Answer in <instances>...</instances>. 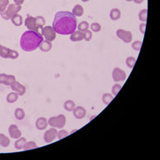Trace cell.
Returning <instances> with one entry per match:
<instances>
[{
    "mask_svg": "<svg viewBox=\"0 0 160 160\" xmlns=\"http://www.w3.org/2000/svg\"><path fill=\"white\" fill-rule=\"evenodd\" d=\"M56 34L62 36L70 35L75 31H77L78 21L77 17L71 12L68 11H60L54 15L53 26Z\"/></svg>",
    "mask_w": 160,
    "mask_h": 160,
    "instance_id": "obj_1",
    "label": "cell"
},
{
    "mask_svg": "<svg viewBox=\"0 0 160 160\" xmlns=\"http://www.w3.org/2000/svg\"><path fill=\"white\" fill-rule=\"evenodd\" d=\"M43 40V36L38 31L28 30L21 35L20 45L24 52H33L39 47Z\"/></svg>",
    "mask_w": 160,
    "mask_h": 160,
    "instance_id": "obj_2",
    "label": "cell"
},
{
    "mask_svg": "<svg viewBox=\"0 0 160 160\" xmlns=\"http://www.w3.org/2000/svg\"><path fill=\"white\" fill-rule=\"evenodd\" d=\"M47 122H48V125H50L51 127L62 129L66 125V117L63 114H60L55 117H50L49 119H47Z\"/></svg>",
    "mask_w": 160,
    "mask_h": 160,
    "instance_id": "obj_3",
    "label": "cell"
},
{
    "mask_svg": "<svg viewBox=\"0 0 160 160\" xmlns=\"http://www.w3.org/2000/svg\"><path fill=\"white\" fill-rule=\"evenodd\" d=\"M43 37H45V40L53 42L54 40H55L56 38V32L54 30L53 27L51 26H45L42 28V34H41Z\"/></svg>",
    "mask_w": 160,
    "mask_h": 160,
    "instance_id": "obj_4",
    "label": "cell"
},
{
    "mask_svg": "<svg viewBox=\"0 0 160 160\" xmlns=\"http://www.w3.org/2000/svg\"><path fill=\"white\" fill-rule=\"evenodd\" d=\"M116 34H117V37L119 39H121L124 43L128 44L133 41V34L131 31H125L123 29H118L116 32Z\"/></svg>",
    "mask_w": 160,
    "mask_h": 160,
    "instance_id": "obj_5",
    "label": "cell"
},
{
    "mask_svg": "<svg viewBox=\"0 0 160 160\" xmlns=\"http://www.w3.org/2000/svg\"><path fill=\"white\" fill-rule=\"evenodd\" d=\"M112 78L115 82H124L126 79L125 71L120 68H115L112 70Z\"/></svg>",
    "mask_w": 160,
    "mask_h": 160,
    "instance_id": "obj_6",
    "label": "cell"
},
{
    "mask_svg": "<svg viewBox=\"0 0 160 160\" xmlns=\"http://www.w3.org/2000/svg\"><path fill=\"white\" fill-rule=\"evenodd\" d=\"M57 129L54 127H52L48 129L44 134V141L46 142V143H51L53 142L56 138H57Z\"/></svg>",
    "mask_w": 160,
    "mask_h": 160,
    "instance_id": "obj_7",
    "label": "cell"
},
{
    "mask_svg": "<svg viewBox=\"0 0 160 160\" xmlns=\"http://www.w3.org/2000/svg\"><path fill=\"white\" fill-rule=\"evenodd\" d=\"M10 87L13 92H16L18 93L19 96H23L26 93V87L21 83H19L18 81H14L13 83H12Z\"/></svg>",
    "mask_w": 160,
    "mask_h": 160,
    "instance_id": "obj_8",
    "label": "cell"
},
{
    "mask_svg": "<svg viewBox=\"0 0 160 160\" xmlns=\"http://www.w3.org/2000/svg\"><path fill=\"white\" fill-rule=\"evenodd\" d=\"M24 24L27 29H29L30 31H38V28H37V24H36V18L31 16V15H28L27 18L25 19Z\"/></svg>",
    "mask_w": 160,
    "mask_h": 160,
    "instance_id": "obj_9",
    "label": "cell"
},
{
    "mask_svg": "<svg viewBox=\"0 0 160 160\" xmlns=\"http://www.w3.org/2000/svg\"><path fill=\"white\" fill-rule=\"evenodd\" d=\"M8 133H9L10 137L12 139L17 140L20 137H21V132L20 131L16 125H11L8 128Z\"/></svg>",
    "mask_w": 160,
    "mask_h": 160,
    "instance_id": "obj_10",
    "label": "cell"
},
{
    "mask_svg": "<svg viewBox=\"0 0 160 160\" xmlns=\"http://www.w3.org/2000/svg\"><path fill=\"white\" fill-rule=\"evenodd\" d=\"M72 112H73L74 117L77 119H83L86 115V109L84 107H82V106H76V108Z\"/></svg>",
    "mask_w": 160,
    "mask_h": 160,
    "instance_id": "obj_11",
    "label": "cell"
},
{
    "mask_svg": "<svg viewBox=\"0 0 160 160\" xmlns=\"http://www.w3.org/2000/svg\"><path fill=\"white\" fill-rule=\"evenodd\" d=\"M48 126V122L45 117H38L36 121V128L39 131H42L47 128Z\"/></svg>",
    "mask_w": 160,
    "mask_h": 160,
    "instance_id": "obj_12",
    "label": "cell"
},
{
    "mask_svg": "<svg viewBox=\"0 0 160 160\" xmlns=\"http://www.w3.org/2000/svg\"><path fill=\"white\" fill-rule=\"evenodd\" d=\"M21 10V6H18V5H16V4H14V3L9 5L8 7L6 8V12L10 14L11 17H12L14 14H17Z\"/></svg>",
    "mask_w": 160,
    "mask_h": 160,
    "instance_id": "obj_13",
    "label": "cell"
},
{
    "mask_svg": "<svg viewBox=\"0 0 160 160\" xmlns=\"http://www.w3.org/2000/svg\"><path fill=\"white\" fill-rule=\"evenodd\" d=\"M41 52H44V53H47V52H50L52 48H53V45H52V42L50 41H47V40H43L39 47H38Z\"/></svg>",
    "mask_w": 160,
    "mask_h": 160,
    "instance_id": "obj_14",
    "label": "cell"
},
{
    "mask_svg": "<svg viewBox=\"0 0 160 160\" xmlns=\"http://www.w3.org/2000/svg\"><path fill=\"white\" fill-rule=\"evenodd\" d=\"M69 39L72 42H78V41H82L84 40V37H83V32L79 31H75L73 33L70 34Z\"/></svg>",
    "mask_w": 160,
    "mask_h": 160,
    "instance_id": "obj_15",
    "label": "cell"
},
{
    "mask_svg": "<svg viewBox=\"0 0 160 160\" xmlns=\"http://www.w3.org/2000/svg\"><path fill=\"white\" fill-rule=\"evenodd\" d=\"M11 21H12V23L14 26L20 27V26H21L22 23H23V18H22L21 15H20V14L17 13V14H14L12 18H11Z\"/></svg>",
    "mask_w": 160,
    "mask_h": 160,
    "instance_id": "obj_16",
    "label": "cell"
},
{
    "mask_svg": "<svg viewBox=\"0 0 160 160\" xmlns=\"http://www.w3.org/2000/svg\"><path fill=\"white\" fill-rule=\"evenodd\" d=\"M110 17L112 21H117L121 17V11L118 8H113L110 12Z\"/></svg>",
    "mask_w": 160,
    "mask_h": 160,
    "instance_id": "obj_17",
    "label": "cell"
},
{
    "mask_svg": "<svg viewBox=\"0 0 160 160\" xmlns=\"http://www.w3.org/2000/svg\"><path fill=\"white\" fill-rule=\"evenodd\" d=\"M19 98V94L16 92H13L12 91V92H9L6 96V101L8 103H14L18 101Z\"/></svg>",
    "mask_w": 160,
    "mask_h": 160,
    "instance_id": "obj_18",
    "label": "cell"
},
{
    "mask_svg": "<svg viewBox=\"0 0 160 160\" xmlns=\"http://www.w3.org/2000/svg\"><path fill=\"white\" fill-rule=\"evenodd\" d=\"M72 13L76 17H81L84 14V8L81 5H76L72 9Z\"/></svg>",
    "mask_w": 160,
    "mask_h": 160,
    "instance_id": "obj_19",
    "label": "cell"
},
{
    "mask_svg": "<svg viewBox=\"0 0 160 160\" xmlns=\"http://www.w3.org/2000/svg\"><path fill=\"white\" fill-rule=\"evenodd\" d=\"M26 142H27L26 138H24V137H20L19 139H17V141L15 142V143H14V148H16V149H18V150L23 149Z\"/></svg>",
    "mask_w": 160,
    "mask_h": 160,
    "instance_id": "obj_20",
    "label": "cell"
},
{
    "mask_svg": "<svg viewBox=\"0 0 160 160\" xmlns=\"http://www.w3.org/2000/svg\"><path fill=\"white\" fill-rule=\"evenodd\" d=\"M10 139L4 134H0V146L3 148H7L10 145Z\"/></svg>",
    "mask_w": 160,
    "mask_h": 160,
    "instance_id": "obj_21",
    "label": "cell"
},
{
    "mask_svg": "<svg viewBox=\"0 0 160 160\" xmlns=\"http://www.w3.org/2000/svg\"><path fill=\"white\" fill-rule=\"evenodd\" d=\"M63 107H64V109L67 111H68V112H72V111H74L75 108H76V103H75L72 100H68V101H66L64 102Z\"/></svg>",
    "mask_w": 160,
    "mask_h": 160,
    "instance_id": "obj_22",
    "label": "cell"
},
{
    "mask_svg": "<svg viewBox=\"0 0 160 160\" xmlns=\"http://www.w3.org/2000/svg\"><path fill=\"white\" fill-rule=\"evenodd\" d=\"M14 117L17 120H23L25 117V111L24 110H22L21 108H17L14 111Z\"/></svg>",
    "mask_w": 160,
    "mask_h": 160,
    "instance_id": "obj_23",
    "label": "cell"
},
{
    "mask_svg": "<svg viewBox=\"0 0 160 160\" xmlns=\"http://www.w3.org/2000/svg\"><path fill=\"white\" fill-rule=\"evenodd\" d=\"M89 27H90L89 23L86 21H81L79 24L78 25L77 29H78V31H81V32H85L87 30H89Z\"/></svg>",
    "mask_w": 160,
    "mask_h": 160,
    "instance_id": "obj_24",
    "label": "cell"
},
{
    "mask_svg": "<svg viewBox=\"0 0 160 160\" xmlns=\"http://www.w3.org/2000/svg\"><path fill=\"white\" fill-rule=\"evenodd\" d=\"M135 63H136V59L134 58V57H133V56H129V57H127V58H126V60H125V64H126L127 68H133L134 67Z\"/></svg>",
    "mask_w": 160,
    "mask_h": 160,
    "instance_id": "obj_25",
    "label": "cell"
},
{
    "mask_svg": "<svg viewBox=\"0 0 160 160\" xmlns=\"http://www.w3.org/2000/svg\"><path fill=\"white\" fill-rule=\"evenodd\" d=\"M9 50H10V48H7L6 46L0 45V57L3 59H7Z\"/></svg>",
    "mask_w": 160,
    "mask_h": 160,
    "instance_id": "obj_26",
    "label": "cell"
},
{
    "mask_svg": "<svg viewBox=\"0 0 160 160\" xmlns=\"http://www.w3.org/2000/svg\"><path fill=\"white\" fill-rule=\"evenodd\" d=\"M147 17H148V10L146 8L141 10L139 12V20L142 22H145L147 21Z\"/></svg>",
    "mask_w": 160,
    "mask_h": 160,
    "instance_id": "obj_27",
    "label": "cell"
},
{
    "mask_svg": "<svg viewBox=\"0 0 160 160\" xmlns=\"http://www.w3.org/2000/svg\"><path fill=\"white\" fill-rule=\"evenodd\" d=\"M113 98H114V96L111 93H104L102 95V101L105 105H109L112 101Z\"/></svg>",
    "mask_w": 160,
    "mask_h": 160,
    "instance_id": "obj_28",
    "label": "cell"
},
{
    "mask_svg": "<svg viewBox=\"0 0 160 160\" xmlns=\"http://www.w3.org/2000/svg\"><path fill=\"white\" fill-rule=\"evenodd\" d=\"M36 24L38 29H42L45 25V19L43 16H37L36 17Z\"/></svg>",
    "mask_w": 160,
    "mask_h": 160,
    "instance_id": "obj_29",
    "label": "cell"
},
{
    "mask_svg": "<svg viewBox=\"0 0 160 160\" xmlns=\"http://www.w3.org/2000/svg\"><path fill=\"white\" fill-rule=\"evenodd\" d=\"M37 148V143L35 142H33V141H31V142H27L25 143L23 149L24 150H31V149H33V148Z\"/></svg>",
    "mask_w": 160,
    "mask_h": 160,
    "instance_id": "obj_30",
    "label": "cell"
},
{
    "mask_svg": "<svg viewBox=\"0 0 160 160\" xmlns=\"http://www.w3.org/2000/svg\"><path fill=\"white\" fill-rule=\"evenodd\" d=\"M89 28L91 29V31H92V32H100L101 31V25L98 22H92Z\"/></svg>",
    "mask_w": 160,
    "mask_h": 160,
    "instance_id": "obj_31",
    "label": "cell"
},
{
    "mask_svg": "<svg viewBox=\"0 0 160 160\" xmlns=\"http://www.w3.org/2000/svg\"><path fill=\"white\" fill-rule=\"evenodd\" d=\"M121 88H122V86L121 85H119V84H115L114 86H112V88H111V92H112V95L115 97V96H117V93L119 92V91L121 90Z\"/></svg>",
    "mask_w": 160,
    "mask_h": 160,
    "instance_id": "obj_32",
    "label": "cell"
},
{
    "mask_svg": "<svg viewBox=\"0 0 160 160\" xmlns=\"http://www.w3.org/2000/svg\"><path fill=\"white\" fill-rule=\"evenodd\" d=\"M18 57H19V53L17 52V51H15V50H12V49L9 50V53H8V57H7V59L16 60V59H18Z\"/></svg>",
    "mask_w": 160,
    "mask_h": 160,
    "instance_id": "obj_33",
    "label": "cell"
},
{
    "mask_svg": "<svg viewBox=\"0 0 160 160\" xmlns=\"http://www.w3.org/2000/svg\"><path fill=\"white\" fill-rule=\"evenodd\" d=\"M14 81H16V78L13 75H7L6 76V82H5V86H11V84L13 83Z\"/></svg>",
    "mask_w": 160,
    "mask_h": 160,
    "instance_id": "obj_34",
    "label": "cell"
},
{
    "mask_svg": "<svg viewBox=\"0 0 160 160\" xmlns=\"http://www.w3.org/2000/svg\"><path fill=\"white\" fill-rule=\"evenodd\" d=\"M9 6V0H0V12L6 11Z\"/></svg>",
    "mask_w": 160,
    "mask_h": 160,
    "instance_id": "obj_35",
    "label": "cell"
},
{
    "mask_svg": "<svg viewBox=\"0 0 160 160\" xmlns=\"http://www.w3.org/2000/svg\"><path fill=\"white\" fill-rule=\"evenodd\" d=\"M142 41L137 40V41H134V43H132V48L134 50V51H136V52H139V51L141 50V48H142Z\"/></svg>",
    "mask_w": 160,
    "mask_h": 160,
    "instance_id": "obj_36",
    "label": "cell"
},
{
    "mask_svg": "<svg viewBox=\"0 0 160 160\" xmlns=\"http://www.w3.org/2000/svg\"><path fill=\"white\" fill-rule=\"evenodd\" d=\"M67 136H68V131H66V130L61 129L58 132V134H57V138H58L59 140L64 139V138L67 137Z\"/></svg>",
    "mask_w": 160,
    "mask_h": 160,
    "instance_id": "obj_37",
    "label": "cell"
},
{
    "mask_svg": "<svg viewBox=\"0 0 160 160\" xmlns=\"http://www.w3.org/2000/svg\"><path fill=\"white\" fill-rule=\"evenodd\" d=\"M83 37H84V40H86V41H87V42H88V41H90L92 37V31H89V30H87V31H86L85 32H83Z\"/></svg>",
    "mask_w": 160,
    "mask_h": 160,
    "instance_id": "obj_38",
    "label": "cell"
},
{
    "mask_svg": "<svg viewBox=\"0 0 160 160\" xmlns=\"http://www.w3.org/2000/svg\"><path fill=\"white\" fill-rule=\"evenodd\" d=\"M0 14H1V17L4 19V20H6V21H8V20H11V16H10V14L8 13V12L6 11H4V12H0Z\"/></svg>",
    "mask_w": 160,
    "mask_h": 160,
    "instance_id": "obj_39",
    "label": "cell"
},
{
    "mask_svg": "<svg viewBox=\"0 0 160 160\" xmlns=\"http://www.w3.org/2000/svg\"><path fill=\"white\" fill-rule=\"evenodd\" d=\"M6 76H7V75L5 74V73H0V84L5 85V82H6Z\"/></svg>",
    "mask_w": 160,
    "mask_h": 160,
    "instance_id": "obj_40",
    "label": "cell"
},
{
    "mask_svg": "<svg viewBox=\"0 0 160 160\" xmlns=\"http://www.w3.org/2000/svg\"><path fill=\"white\" fill-rule=\"evenodd\" d=\"M140 31H141V33H142V35H144L145 34V29H146V22H142L141 24H140Z\"/></svg>",
    "mask_w": 160,
    "mask_h": 160,
    "instance_id": "obj_41",
    "label": "cell"
},
{
    "mask_svg": "<svg viewBox=\"0 0 160 160\" xmlns=\"http://www.w3.org/2000/svg\"><path fill=\"white\" fill-rule=\"evenodd\" d=\"M13 1H14V4H16L18 6H21L24 3L25 0H13Z\"/></svg>",
    "mask_w": 160,
    "mask_h": 160,
    "instance_id": "obj_42",
    "label": "cell"
},
{
    "mask_svg": "<svg viewBox=\"0 0 160 160\" xmlns=\"http://www.w3.org/2000/svg\"><path fill=\"white\" fill-rule=\"evenodd\" d=\"M143 1H144V0H134V2L136 3V4H138V5H139V4H142V3H143Z\"/></svg>",
    "mask_w": 160,
    "mask_h": 160,
    "instance_id": "obj_43",
    "label": "cell"
},
{
    "mask_svg": "<svg viewBox=\"0 0 160 160\" xmlns=\"http://www.w3.org/2000/svg\"><path fill=\"white\" fill-rule=\"evenodd\" d=\"M82 2H84V3H86V2H88V1H90V0H81Z\"/></svg>",
    "mask_w": 160,
    "mask_h": 160,
    "instance_id": "obj_44",
    "label": "cell"
},
{
    "mask_svg": "<svg viewBox=\"0 0 160 160\" xmlns=\"http://www.w3.org/2000/svg\"><path fill=\"white\" fill-rule=\"evenodd\" d=\"M127 2H132V1H134V0H126Z\"/></svg>",
    "mask_w": 160,
    "mask_h": 160,
    "instance_id": "obj_45",
    "label": "cell"
}]
</instances>
